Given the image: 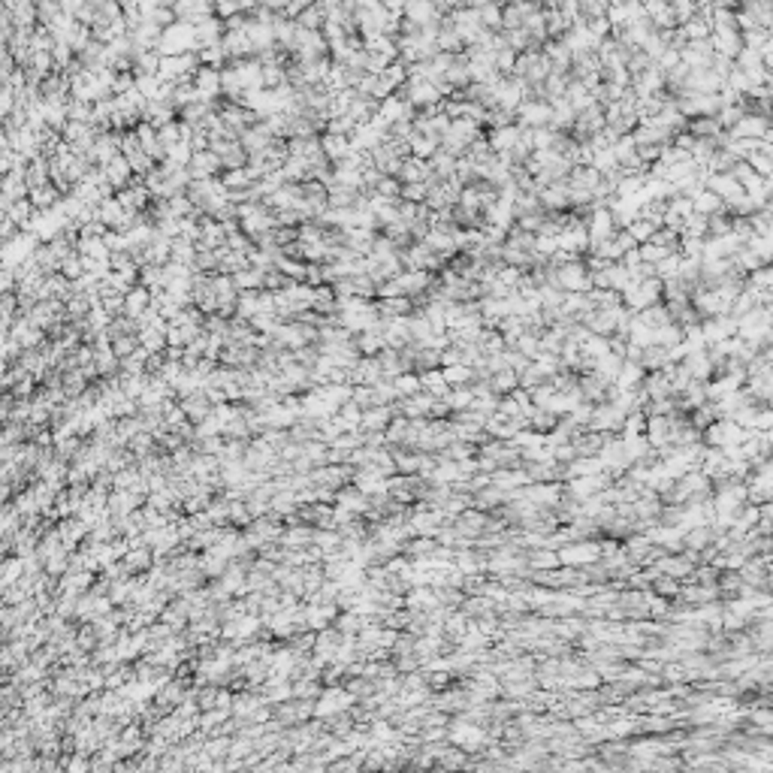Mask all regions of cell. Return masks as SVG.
I'll return each mask as SVG.
<instances>
[{"label":"cell","mask_w":773,"mask_h":773,"mask_svg":"<svg viewBox=\"0 0 773 773\" xmlns=\"http://www.w3.org/2000/svg\"><path fill=\"white\" fill-rule=\"evenodd\" d=\"M447 743H453V747L466 749V752H480V747L489 740L487 734V725L480 722H471V719H462V716H457V719L447 722Z\"/></svg>","instance_id":"6da1fadb"},{"label":"cell","mask_w":773,"mask_h":773,"mask_svg":"<svg viewBox=\"0 0 773 773\" xmlns=\"http://www.w3.org/2000/svg\"><path fill=\"white\" fill-rule=\"evenodd\" d=\"M556 556H559V565L586 568V565H592V562L602 559V544L589 541V538L568 541V544H562V547H556Z\"/></svg>","instance_id":"7a4b0ae2"},{"label":"cell","mask_w":773,"mask_h":773,"mask_svg":"<svg viewBox=\"0 0 773 773\" xmlns=\"http://www.w3.org/2000/svg\"><path fill=\"white\" fill-rule=\"evenodd\" d=\"M317 698H321V701L314 704V716H317V719H326V716L342 713V710L348 713V710H351V704L357 701V698H353V695L348 692V689H339V686H330L326 692H321Z\"/></svg>","instance_id":"3957f363"},{"label":"cell","mask_w":773,"mask_h":773,"mask_svg":"<svg viewBox=\"0 0 773 773\" xmlns=\"http://www.w3.org/2000/svg\"><path fill=\"white\" fill-rule=\"evenodd\" d=\"M622 420H625V414L613 402H607V399H604V402H595L586 429H592V432H616L622 426Z\"/></svg>","instance_id":"277c9868"},{"label":"cell","mask_w":773,"mask_h":773,"mask_svg":"<svg viewBox=\"0 0 773 773\" xmlns=\"http://www.w3.org/2000/svg\"><path fill=\"white\" fill-rule=\"evenodd\" d=\"M607 381L604 378H598L595 372H580V378H577V390H580V396L586 399V402H604L607 399Z\"/></svg>","instance_id":"5b68a950"},{"label":"cell","mask_w":773,"mask_h":773,"mask_svg":"<svg viewBox=\"0 0 773 773\" xmlns=\"http://www.w3.org/2000/svg\"><path fill=\"white\" fill-rule=\"evenodd\" d=\"M390 420H393V405H372V408H362L360 429L362 432H384Z\"/></svg>","instance_id":"8992f818"},{"label":"cell","mask_w":773,"mask_h":773,"mask_svg":"<svg viewBox=\"0 0 773 773\" xmlns=\"http://www.w3.org/2000/svg\"><path fill=\"white\" fill-rule=\"evenodd\" d=\"M680 362H683V369L695 381H710V375H713V360H710V353H707V348L704 351H689Z\"/></svg>","instance_id":"52a82bcc"},{"label":"cell","mask_w":773,"mask_h":773,"mask_svg":"<svg viewBox=\"0 0 773 773\" xmlns=\"http://www.w3.org/2000/svg\"><path fill=\"white\" fill-rule=\"evenodd\" d=\"M489 484L496 489H502V493H511V489H520L526 484H532V480L523 468H496L493 475H489Z\"/></svg>","instance_id":"ba28073f"},{"label":"cell","mask_w":773,"mask_h":773,"mask_svg":"<svg viewBox=\"0 0 773 773\" xmlns=\"http://www.w3.org/2000/svg\"><path fill=\"white\" fill-rule=\"evenodd\" d=\"M650 447H665L668 444V414H647V426H643Z\"/></svg>","instance_id":"9c48e42d"},{"label":"cell","mask_w":773,"mask_h":773,"mask_svg":"<svg viewBox=\"0 0 773 773\" xmlns=\"http://www.w3.org/2000/svg\"><path fill=\"white\" fill-rule=\"evenodd\" d=\"M656 568H659V574H668V577H674V580H686L689 574H692V562H689L683 553H680V556H661L659 562H656Z\"/></svg>","instance_id":"30bf717a"},{"label":"cell","mask_w":773,"mask_h":773,"mask_svg":"<svg viewBox=\"0 0 773 773\" xmlns=\"http://www.w3.org/2000/svg\"><path fill=\"white\" fill-rule=\"evenodd\" d=\"M643 375H647V372L641 369V362L622 360V366H620V372H616V378H613V387L616 390H634V387H641Z\"/></svg>","instance_id":"8fae6325"},{"label":"cell","mask_w":773,"mask_h":773,"mask_svg":"<svg viewBox=\"0 0 773 773\" xmlns=\"http://www.w3.org/2000/svg\"><path fill=\"white\" fill-rule=\"evenodd\" d=\"M335 505H342V507H348V511L353 514V516H362L369 511V496H362L357 487H348V489H335Z\"/></svg>","instance_id":"7c38bea8"},{"label":"cell","mask_w":773,"mask_h":773,"mask_svg":"<svg viewBox=\"0 0 773 773\" xmlns=\"http://www.w3.org/2000/svg\"><path fill=\"white\" fill-rule=\"evenodd\" d=\"M417 375H420V390L423 393H429V396H435V399H444L447 396V381H444V375H441V366L438 369H426V372H417Z\"/></svg>","instance_id":"4fadbf2b"},{"label":"cell","mask_w":773,"mask_h":773,"mask_svg":"<svg viewBox=\"0 0 773 773\" xmlns=\"http://www.w3.org/2000/svg\"><path fill=\"white\" fill-rule=\"evenodd\" d=\"M526 565H529V571H550V568H559V556L550 547H532L526 553Z\"/></svg>","instance_id":"5bb4252c"},{"label":"cell","mask_w":773,"mask_h":773,"mask_svg":"<svg viewBox=\"0 0 773 773\" xmlns=\"http://www.w3.org/2000/svg\"><path fill=\"white\" fill-rule=\"evenodd\" d=\"M643 393H647L650 399H661V396H671V378L665 375V372H650V375H643L641 381Z\"/></svg>","instance_id":"9a60e30c"},{"label":"cell","mask_w":773,"mask_h":773,"mask_svg":"<svg viewBox=\"0 0 773 773\" xmlns=\"http://www.w3.org/2000/svg\"><path fill=\"white\" fill-rule=\"evenodd\" d=\"M641 369L643 372H659V369H665L668 366V351L661 348V344H647V348L641 351Z\"/></svg>","instance_id":"2e32d148"},{"label":"cell","mask_w":773,"mask_h":773,"mask_svg":"<svg viewBox=\"0 0 773 773\" xmlns=\"http://www.w3.org/2000/svg\"><path fill=\"white\" fill-rule=\"evenodd\" d=\"M487 381H489V390H493L496 396H507L514 387H520V381H516V372H514V369H498V372H493V375H489Z\"/></svg>","instance_id":"e0dca14e"},{"label":"cell","mask_w":773,"mask_h":773,"mask_svg":"<svg viewBox=\"0 0 773 773\" xmlns=\"http://www.w3.org/2000/svg\"><path fill=\"white\" fill-rule=\"evenodd\" d=\"M689 133L704 139V136H719L722 133V124L716 121V115H698L689 121Z\"/></svg>","instance_id":"ac0fdd59"},{"label":"cell","mask_w":773,"mask_h":773,"mask_svg":"<svg viewBox=\"0 0 773 773\" xmlns=\"http://www.w3.org/2000/svg\"><path fill=\"white\" fill-rule=\"evenodd\" d=\"M689 199H692V208H695L698 215H713V212H719V208H722V199L716 197L713 190H707V187H701L695 197H689Z\"/></svg>","instance_id":"d6986e66"},{"label":"cell","mask_w":773,"mask_h":773,"mask_svg":"<svg viewBox=\"0 0 773 773\" xmlns=\"http://www.w3.org/2000/svg\"><path fill=\"white\" fill-rule=\"evenodd\" d=\"M441 375L447 381V387H462V384H471L475 381V372L466 362H457V366H441Z\"/></svg>","instance_id":"ffe728a7"},{"label":"cell","mask_w":773,"mask_h":773,"mask_svg":"<svg viewBox=\"0 0 773 773\" xmlns=\"http://www.w3.org/2000/svg\"><path fill=\"white\" fill-rule=\"evenodd\" d=\"M638 321L641 323H647L650 330H659V326H665V323H671V314H668V308L665 305H647V308H641V314H638Z\"/></svg>","instance_id":"44dd1931"},{"label":"cell","mask_w":773,"mask_h":773,"mask_svg":"<svg viewBox=\"0 0 773 773\" xmlns=\"http://www.w3.org/2000/svg\"><path fill=\"white\" fill-rule=\"evenodd\" d=\"M471 387L468 384H462V387H450L447 390V396H444V402H447V408H450V414H457V411H466V408L471 405Z\"/></svg>","instance_id":"7402d4cb"},{"label":"cell","mask_w":773,"mask_h":773,"mask_svg":"<svg viewBox=\"0 0 773 773\" xmlns=\"http://www.w3.org/2000/svg\"><path fill=\"white\" fill-rule=\"evenodd\" d=\"M393 387H396L399 399H408V396L420 393V375H417L414 369H411V372H402V375L393 378Z\"/></svg>","instance_id":"603a6c76"},{"label":"cell","mask_w":773,"mask_h":773,"mask_svg":"<svg viewBox=\"0 0 773 773\" xmlns=\"http://www.w3.org/2000/svg\"><path fill=\"white\" fill-rule=\"evenodd\" d=\"M668 611H671V598L647 589V620H665Z\"/></svg>","instance_id":"cb8c5ba5"},{"label":"cell","mask_w":773,"mask_h":773,"mask_svg":"<svg viewBox=\"0 0 773 773\" xmlns=\"http://www.w3.org/2000/svg\"><path fill=\"white\" fill-rule=\"evenodd\" d=\"M426 194H429L426 181H411V185H402V190H399V197L408 199V203H426Z\"/></svg>","instance_id":"d4e9b609"},{"label":"cell","mask_w":773,"mask_h":773,"mask_svg":"<svg viewBox=\"0 0 773 773\" xmlns=\"http://www.w3.org/2000/svg\"><path fill=\"white\" fill-rule=\"evenodd\" d=\"M643 426H647V414L643 411H629L622 420V435H643Z\"/></svg>","instance_id":"484cf974"},{"label":"cell","mask_w":773,"mask_h":773,"mask_svg":"<svg viewBox=\"0 0 773 773\" xmlns=\"http://www.w3.org/2000/svg\"><path fill=\"white\" fill-rule=\"evenodd\" d=\"M484 586H487V577L480 574V571H475V574H466L462 577V595H484Z\"/></svg>","instance_id":"4316f807"},{"label":"cell","mask_w":773,"mask_h":773,"mask_svg":"<svg viewBox=\"0 0 773 773\" xmlns=\"http://www.w3.org/2000/svg\"><path fill=\"white\" fill-rule=\"evenodd\" d=\"M652 592H659V595H665V598H677V592H680V580L668 577V574H659L656 580H652Z\"/></svg>","instance_id":"83f0119b"},{"label":"cell","mask_w":773,"mask_h":773,"mask_svg":"<svg viewBox=\"0 0 773 773\" xmlns=\"http://www.w3.org/2000/svg\"><path fill=\"white\" fill-rule=\"evenodd\" d=\"M263 701H257V698L254 695H239L236 698V701H230V710L236 713V716H251L254 710H257Z\"/></svg>","instance_id":"f1b7e54d"},{"label":"cell","mask_w":773,"mask_h":773,"mask_svg":"<svg viewBox=\"0 0 773 773\" xmlns=\"http://www.w3.org/2000/svg\"><path fill=\"white\" fill-rule=\"evenodd\" d=\"M281 541H284L287 547H305V544H312V529H308V526H299V529H290Z\"/></svg>","instance_id":"f546056e"},{"label":"cell","mask_w":773,"mask_h":773,"mask_svg":"<svg viewBox=\"0 0 773 773\" xmlns=\"http://www.w3.org/2000/svg\"><path fill=\"white\" fill-rule=\"evenodd\" d=\"M269 507H275V511H281V514H290L296 507V496L293 493H278V496L269 498Z\"/></svg>","instance_id":"4dcf8cb0"},{"label":"cell","mask_w":773,"mask_h":773,"mask_svg":"<svg viewBox=\"0 0 773 773\" xmlns=\"http://www.w3.org/2000/svg\"><path fill=\"white\" fill-rule=\"evenodd\" d=\"M348 151L351 148H348V139H344V136H330V139H326V154H330V158H344Z\"/></svg>","instance_id":"1f68e13d"},{"label":"cell","mask_w":773,"mask_h":773,"mask_svg":"<svg viewBox=\"0 0 773 773\" xmlns=\"http://www.w3.org/2000/svg\"><path fill=\"white\" fill-rule=\"evenodd\" d=\"M752 429H773V411L767 405L756 408V420H752Z\"/></svg>","instance_id":"d6a6232c"},{"label":"cell","mask_w":773,"mask_h":773,"mask_svg":"<svg viewBox=\"0 0 773 773\" xmlns=\"http://www.w3.org/2000/svg\"><path fill=\"white\" fill-rule=\"evenodd\" d=\"M353 194H357L353 187H335L330 199H332L335 206H348V203H353Z\"/></svg>","instance_id":"836d02e7"},{"label":"cell","mask_w":773,"mask_h":773,"mask_svg":"<svg viewBox=\"0 0 773 773\" xmlns=\"http://www.w3.org/2000/svg\"><path fill=\"white\" fill-rule=\"evenodd\" d=\"M130 351H133V342H130V339H121V342H115V353H124V357H127V353H130Z\"/></svg>","instance_id":"e575fe53"}]
</instances>
